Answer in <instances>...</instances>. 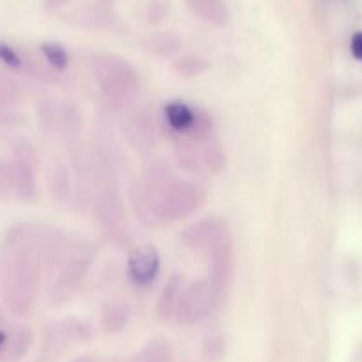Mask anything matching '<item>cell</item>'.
<instances>
[{"mask_svg":"<svg viewBox=\"0 0 362 362\" xmlns=\"http://www.w3.org/2000/svg\"><path fill=\"white\" fill-rule=\"evenodd\" d=\"M181 291H183V276L180 274H174L170 276V279L167 281V284L163 286L162 295L158 298V304H156V313L162 320H169L174 316L176 311L177 300L181 297Z\"/></svg>","mask_w":362,"mask_h":362,"instance_id":"7c38bea8","label":"cell"},{"mask_svg":"<svg viewBox=\"0 0 362 362\" xmlns=\"http://www.w3.org/2000/svg\"><path fill=\"white\" fill-rule=\"evenodd\" d=\"M96 215H98L103 228L109 229L110 233H119L124 228V224H127L124 208L116 194H103V196L98 197Z\"/></svg>","mask_w":362,"mask_h":362,"instance_id":"30bf717a","label":"cell"},{"mask_svg":"<svg viewBox=\"0 0 362 362\" xmlns=\"http://www.w3.org/2000/svg\"><path fill=\"white\" fill-rule=\"evenodd\" d=\"M206 69V62L197 55H183L174 62V71L177 75L185 76V78H192V76L201 75Z\"/></svg>","mask_w":362,"mask_h":362,"instance_id":"2e32d148","label":"cell"},{"mask_svg":"<svg viewBox=\"0 0 362 362\" xmlns=\"http://www.w3.org/2000/svg\"><path fill=\"white\" fill-rule=\"evenodd\" d=\"M194 15L214 25H226L229 22V9L224 0H187Z\"/></svg>","mask_w":362,"mask_h":362,"instance_id":"8fae6325","label":"cell"},{"mask_svg":"<svg viewBox=\"0 0 362 362\" xmlns=\"http://www.w3.org/2000/svg\"><path fill=\"white\" fill-rule=\"evenodd\" d=\"M33 343V330L9 323L0 315V362H18Z\"/></svg>","mask_w":362,"mask_h":362,"instance_id":"52a82bcc","label":"cell"},{"mask_svg":"<svg viewBox=\"0 0 362 362\" xmlns=\"http://www.w3.org/2000/svg\"><path fill=\"white\" fill-rule=\"evenodd\" d=\"M350 50H351V55H354L355 59L362 61V33L354 34V37H351V43H350Z\"/></svg>","mask_w":362,"mask_h":362,"instance_id":"7402d4cb","label":"cell"},{"mask_svg":"<svg viewBox=\"0 0 362 362\" xmlns=\"http://www.w3.org/2000/svg\"><path fill=\"white\" fill-rule=\"evenodd\" d=\"M90 69L102 95L114 105H128L139 90V76L130 62L114 54H96L90 59Z\"/></svg>","mask_w":362,"mask_h":362,"instance_id":"277c9868","label":"cell"},{"mask_svg":"<svg viewBox=\"0 0 362 362\" xmlns=\"http://www.w3.org/2000/svg\"><path fill=\"white\" fill-rule=\"evenodd\" d=\"M40 50L45 62H47L54 71H64L69 66V54L66 52V48L61 47L59 43L47 41V43H41Z\"/></svg>","mask_w":362,"mask_h":362,"instance_id":"5bb4252c","label":"cell"},{"mask_svg":"<svg viewBox=\"0 0 362 362\" xmlns=\"http://www.w3.org/2000/svg\"><path fill=\"white\" fill-rule=\"evenodd\" d=\"M163 116H165V123L169 124L170 130H174L176 134H192L199 123V116L196 110L189 103L180 102V100L167 103L163 109Z\"/></svg>","mask_w":362,"mask_h":362,"instance_id":"9c48e42d","label":"cell"},{"mask_svg":"<svg viewBox=\"0 0 362 362\" xmlns=\"http://www.w3.org/2000/svg\"><path fill=\"white\" fill-rule=\"evenodd\" d=\"M93 250L89 247L76 245L75 249L64 252L62 250V257H64V263L62 268H59L57 277L54 279V288H52V298H66L69 297L73 290L78 286V283L82 281L83 274L89 268L90 259H93Z\"/></svg>","mask_w":362,"mask_h":362,"instance_id":"8992f818","label":"cell"},{"mask_svg":"<svg viewBox=\"0 0 362 362\" xmlns=\"http://www.w3.org/2000/svg\"><path fill=\"white\" fill-rule=\"evenodd\" d=\"M18 102V90L13 83L0 76V112H9V107Z\"/></svg>","mask_w":362,"mask_h":362,"instance_id":"ffe728a7","label":"cell"},{"mask_svg":"<svg viewBox=\"0 0 362 362\" xmlns=\"http://www.w3.org/2000/svg\"><path fill=\"white\" fill-rule=\"evenodd\" d=\"M148 48L158 55H173L181 50V40L170 33H160L149 37Z\"/></svg>","mask_w":362,"mask_h":362,"instance_id":"9a60e30c","label":"cell"},{"mask_svg":"<svg viewBox=\"0 0 362 362\" xmlns=\"http://www.w3.org/2000/svg\"><path fill=\"white\" fill-rule=\"evenodd\" d=\"M0 194L22 201L36 197V151L25 139L13 141L0 155Z\"/></svg>","mask_w":362,"mask_h":362,"instance_id":"3957f363","label":"cell"},{"mask_svg":"<svg viewBox=\"0 0 362 362\" xmlns=\"http://www.w3.org/2000/svg\"><path fill=\"white\" fill-rule=\"evenodd\" d=\"M160 274V254L155 247L141 245L128 257V276L139 288L151 286Z\"/></svg>","mask_w":362,"mask_h":362,"instance_id":"ba28073f","label":"cell"},{"mask_svg":"<svg viewBox=\"0 0 362 362\" xmlns=\"http://www.w3.org/2000/svg\"><path fill=\"white\" fill-rule=\"evenodd\" d=\"M128 322V308L119 302H110L105 305L102 313V323L103 329L107 332H117L123 329Z\"/></svg>","mask_w":362,"mask_h":362,"instance_id":"4fadbf2b","label":"cell"},{"mask_svg":"<svg viewBox=\"0 0 362 362\" xmlns=\"http://www.w3.org/2000/svg\"><path fill=\"white\" fill-rule=\"evenodd\" d=\"M0 64H4L13 71H25L27 59L15 47L0 40Z\"/></svg>","mask_w":362,"mask_h":362,"instance_id":"e0dca14e","label":"cell"},{"mask_svg":"<svg viewBox=\"0 0 362 362\" xmlns=\"http://www.w3.org/2000/svg\"><path fill=\"white\" fill-rule=\"evenodd\" d=\"M50 190L55 197H59V199H64L69 194V177L64 165H52Z\"/></svg>","mask_w":362,"mask_h":362,"instance_id":"ac0fdd59","label":"cell"},{"mask_svg":"<svg viewBox=\"0 0 362 362\" xmlns=\"http://www.w3.org/2000/svg\"><path fill=\"white\" fill-rule=\"evenodd\" d=\"M204 163L208 165V169L218 173V170L224 169L226 165V155L224 149L221 148V144L215 141H210L204 146Z\"/></svg>","mask_w":362,"mask_h":362,"instance_id":"d6986e66","label":"cell"},{"mask_svg":"<svg viewBox=\"0 0 362 362\" xmlns=\"http://www.w3.org/2000/svg\"><path fill=\"white\" fill-rule=\"evenodd\" d=\"M218 302L221 300H218L210 281H194L181 291L176 311H174V318L183 325H192V323L206 318Z\"/></svg>","mask_w":362,"mask_h":362,"instance_id":"5b68a950","label":"cell"},{"mask_svg":"<svg viewBox=\"0 0 362 362\" xmlns=\"http://www.w3.org/2000/svg\"><path fill=\"white\" fill-rule=\"evenodd\" d=\"M169 15V0H149L148 18L151 23H162Z\"/></svg>","mask_w":362,"mask_h":362,"instance_id":"44dd1931","label":"cell"},{"mask_svg":"<svg viewBox=\"0 0 362 362\" xmlns=\"http://www.w3.org/2000/svg\"><path fill=\"white\" fill-rule=\"evenodd\" d=\"M43 233L30 224H16L0 242V297L13 315L25 316L36 304L41 284Z\"/></svg>","mask_w":362,"mask_h":362,"instance_id":"6da1fadb","label":"cell"},{"mask_svg":"<svg viewBox=\"0 0 362 362\" xmlns=\"http://www.w3.org/2000/svg\"><path fill=\"white\" fill-rule=\"evenodd\" d=\"M204 194L189 181H177L167 174L149 177L134 192V204L144 222H174L190 217L203 204Z\"/></svg>","mask_w":362,"mask_h":362,"instance_id":"7a4b0ae2","label":"cell"}]
</instances>
